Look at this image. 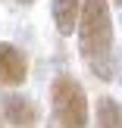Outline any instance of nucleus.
<instances>
[{
	"mask_svg": "<svg viewBox=\"0 0 122 128\" xmlns=\"http://www.w3.org/2000/svg\"><path fill=\"white\" fill-rule=\"evenodd\" d=\"M110 3H116V6H122V0H110Z\"/></svg>",
	"mask_w": 122,
	"mask_h": 128,
	"instance_id": "6e6552de",
	"label": "nucleus"
},
{
	"mask_svg": "<svg viewBox=\"0 0 122 128\" xmlns=\"http://www.w3.org/2000/svg\"><path fill=\"white\" fill-rule=\"evenodd\" d=\"M50 106H53V122L66 128H81L88 125V97L85 88L72 78L69 72L56 75L50 84Z\"/></svg>",
	"mask_w": 122,
	"mask_h": 128,
	"instance_id": "f03ea898",
	"label": "nucleus"
},
{
	"mask_svg": "<svg viewBox=\"0 0 122 128\" xmlns=\"http://www.w3.org/2000/svg\"><path fill=\"white\" fill-rule=\"evenodd\" d=\"M28 78V60L25 53L16 47V44H0V84L19 88L22 81Z\"/></svg>",
	"mask_w": 122,
	"mask_h": 128,
	"instance_id": "7ed1b4c3",
	"label": "nucleus"
},
{
	"mask_svg": "<svg viewBox=\"0 0 122 128\" xmlns=\"http://www.w3.org/2000/svg\"><path fill=\"white\" fill-rule=\"evenodd\" d=\"M97 125L100 128H122V106L113 97L97 100Z\"/></svg>",
	"mask_w": 122,
	"mask_h": 128,
	"instance_id": "423d86ee",
	"label": "nucleus"
},
{
	"mask_svg": "<svg viewBox=\"0 0 122 128\" xmlns=\"http://www.w3.org/2000/svg\"><path fill=\"white\" fill-rule=\"evenodd\" d=\"M78 50L85 66L100 81L116 78V50H113V16L110 0H85L78 16Z\"/></svg>",
	"mask_w": 122,
	"mask_h": 128,
	"instance_id": "f257e3e1",
	"label": "nucleus"
},
{
	"mask_svg": "<svg viewBox=\"0 0 122 128\" xmlns=\"http://www.w3.org/2000/svg\"><path fill=\"white\" fill-rule=\"evenodd\" d=\"M16 3H19V6H31L35 0H16Z\"/></svg>",
	"mask_w": 122,
	"mask_h": 128,
	"instance_id": "0eeeda50",
	"label": "nucleus"
},
{
	"mask_svg": "<svg viewBox=\"0 0 122 128\" xmlns=\"http://www.w3.org/2000/svg\"><path fill=\"white\" fill-rule=\"evenodd\" d=\"M3 119L10 125H19V128L38 125V106L22 94H6L3 97Z\"/></svg>",
	"mask_w": 122,
	"mask_h": 128,
	"instance_id": "20e7f679",
	"label": "nucleus"
},
{
	"mask_svg": "<svg viewBox=\"0 0 122 128\" xmlns=\"http://www.w3.org/2000/svg\"><path fill=\"white\" fill-rule=\"evenodd\" d=\"M0 125H3V122H0Z\"/></svg>",
	"mask_w": 122,
	"mask_h": 128,
	"instance_id": "1a4fd4ad",
	"label": "nucleus"
},
{
	"mask_svg": "<svg viewBox=\"0 0 122 128\" xmlns=\"http://www.w3.org/2000/svg\"><path fill=\"white\" fill-rule=\"evenodd\" d=\"M81 3L85 0H50V12L60 34H72L78 28V16H81Z\"/></svg>",
	"mask_w": 122,
	"mask_h": 128,
	"instance_id": "39448f33",
	"label": "nucleus"
}]
</instances>
